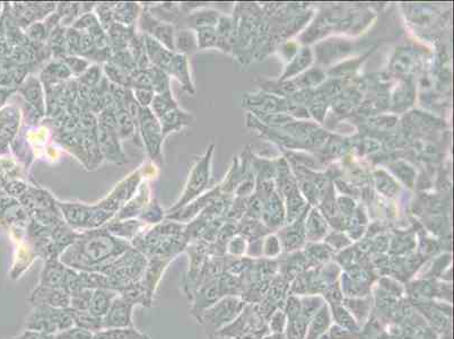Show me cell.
<instances>
[{"label": "cell", "instance_id": "1", "mask_svg": "<svg viewBox=\"0 0 454 339\" xmlns=\"http://www.w3.org/2000/svg\"><path fill=\"white\" fill-rule=\"evenodd\" d=\"M129 249V244L112 237L107 230H93L80 234L61 254V260L79 272L102 273Z\"/></svg>", "mask_w": 454, "mask_h": 339}, {"label": "cell", "instance_id": "2", "mask_svg": "<svg viewBox=\"0 0 454 339\" xmlns=\"http://www.w3.org/2000/svg\"><path fill=\"white\" fill-rule=\"evenodd\" d=\"M267 320L259 314L256 305L248 303L240 316L215 335L233 339H261L267 336Z\"/></svg>", "mask_w": 454, "mask_h": 339}, {"label": "cell", "instance_id": "3", "mask_svg": "<svg viewBox=\"0 0 454 339\" xmlns=\"http://www.w3.org/2000/svg\"><path fill=\"white\" fill-rule=\"evenodd\" d=\"M74 326L75 325L69 307L57 309L38 305L34 307L25 321L26 329L35 330L47 335H57Z\"/></svg>", "mask_w": 454, "mask_h": 339}, {"label": "cell", "instance_id": "4", "mask_svg": "<svg viewBox=\"0 0 454 339\" xmlns=\"http://www.w3.org/2000/svg\"><path fill=\"white\" fill-rule=\"evenodd\" d=\"M246 305L248 303L239 296H223L215 305L204 311L198 321L206 327L207 333H209L212 336L227 325L233 322Z\"/></svg>", "mask_w": 454, "mask_h": 339}, {"label": "cell", "instance_id": "5", "mask_svg": "<svg viewBox=\"0 0 454 339\" xmlns=\"http://www.w3.org/2000/svg\"><path fill=\"white\" fill-rule=\"evenodd\" d=\"M63 216L70 226L76 228H96L103 226L114 215L98 206H86L80 204H59Z\"/></svg>", "mask_w": 454, "mask_h": 339}, {"label": "cell", "instance_id": "6", "mask_svg": "<svg viewBox=\"0 0 454 339\" xmlns=\"http://www.w3.org/2000/svg\"><path fill=\"white\" fill-rule=\"evenodd\" d=\"M212 153L213 146L209 149L208 152L206 153V155L200 161L197 162V164L193 166L191 173H190L189 180L186 184V190L183 193L182 198H180L177 205L173 208H171L169 212L180 210L181 207L186 206L190 200H193L198 195L202 194V191L208 184Z\"/></svg>", "mask_w": 454, "mask_h": 339}, {"label": "cell", "instance_id": "7", "mask_svg": "<svg viewBox=\"0 0 454 339\" xmlns=\"http://www.w3.org/2000/svg\"><path fill=\"white\" fill-rule=\"evenodd\" d=\"M139 126L146 149L153 161L162 162L161 146L164 140L161 124L149 108H142L139 113Z\"/></svg>", "mask_w": 454, "mask_h": 339}, {"label": "cell", "instance_id": "8", "mask_svg": "<svg viewBox=\"0 0 454 339\" xmlns=\"http://www.w3.org/2000/svg\"><path fill=\"white\" fill-rule=\"evenodd\" d=\"M135 303L123 295H118L114 298L110 309L107 311L103 320V329L114 328H128L133 327V310Z\"/></svg>", "mask_w": 454, "mask_h": 339}, {"label": "cell", "instance_id": "9", "mask_svg": "<svg viewBox=\"0 0 454 339\" xmlns=\"http://www.w3.org/2000/svg\"><path fill=\"white\" fill-rule=\"evenodd\" d=\"M29 300L34 307L45 305L57 309H67L70 305V295L68 292L42 285L36 286L32 291Z\"/></svg>", "mask_w": 454, "mask_h": 339}, {"label": "cell", "instance_id": "10", "mask_svg": "<svg viewBox=\"0 0 454 339\" xmlns=\"http://www.w3.org/2000/svg\"><path fill=\"white\" fill-rule=\"evenodd\" d=\"M224 295L221 293V287H219L218 277L213 279L210 282L205 283L199 289L198 294L196 295V302L193 303V314L196 316L197 319H199L204 311L207 310L209 307H212Z\"/></svg>", "mask_w": 454, "mask_h": 339}, {"label": "cell", "instance_id": "11", "mask_svg": "<svg viewBox=\"0 0 454 339\" xmlns=\"http://www.w3.org/2000/svg\"><path fill=\"white\" fill-rule=\"evenodd\" d=\"M67 266L59 258L45 260V267L40 276L39 285L52 287V289H63L65 285Z\"/></svg>", "mask_w": 454, "mask_h": 339}, {"label": "cell", "instance_id": "12", "mask_svg": "<svg viewBox=\"0 0 454 339\" xmlns=\"http://www.w3.org/2000/svg\"><path fill=\"white\" fill-rule=\"evenodd\" d=\"M118 292L109 289H95L91 294L89 311L95 317L103 318L110 309L114 298L118 296Z\"/></svg>", "mask_w": 454, "mask_h": 339}, {"label": "cell", "instance_id": "13", "mask_svg": "<svg viewBox=\"0 0 454 339\" xmlns=\"http://www.w3.org/2000/svg\"><path fill=\"white\" fill-rule=\"evenodd\" d=\"M330 323H332L330 310L328 305H323L318 311V314L312 318V320L310 321L304 339H320V337L323 336L328 331Z\"/></svg>", "mask_w": 454, "mask_h": 339}, {"label": "cell", "instance_id": "14", "mask_svg": "<svg viewBox=\"0 0 454 339\" xmlns=\"http://www.w3.org/2000/svg\"><path fill=\"white\" fill-rule=\"evenodd\" d=\"M169 73L173 75L180 82V84H182L184 91L189 93L195 92L193 84H191V78H190L188 61H186L184 54H174Z\"/></svg>", "mask_w": 454, "mask_h": 339}, {"label": "cell", "instance_id": "15", "mask_svg": "<svg viewBox=\"0 0 454 339\" xmlns=\"http://www.w3.org/2000/svg\"><path fill=\"white\" fill-rule=\"evenodd\" d=\"M160 119V124H161L162 133L163 137L166 136L171 131H175V130L181 129L186 124H189L190 118L186 112L177 108L171 110V111L162 116Z\"/></svg>", "mask_w": 454, "mask_h": 339}, {"label": "cell", "instance_id": "16", "mask_svg": "<svg viewBox=\"0 0 454 339\" xmlns=\"http://www.w3.org/2000/svg\"><path fill=\"white\" fill-rule=\"evenodd\" d=\"M343 305L349 311L350 314L353 316L354 319L356 320L358 326L360 327V323L365 322L369 314H371L372 300H371L369 296L360 298H344Z\"/></svg>", "mask_w": 454, "mask_h": 339}, {"label": "cell", "instance_id": "17", "mask_svg": "<svg viewBox=\"0 0 454 339\" xmlns=\"http://www.w3.org/2000/svg\"><path fill=\"white\" fill-rule=\"evenodd\" d=\"M70 314L73 316L74 325L83 329L89 330L91 333H98L103 330V320L102 318L95 317L89 311H77L70 309Z\"/></svg>", "mask_w": 454, "mask_h": 339}, {"label": "cell", "instance_id": "18", "mask_svg": "<svg viewBox=\"0 0 454 339\" xmlns=\"http://www.w3.org/2000/svg\"><path fill=\"white\" fill-rule=\"evenodd\" d=\"M332 307V316L334 320L337 321V325L344 329L349 330L353 333H360V327L354 319L353 316L350 314L349 311L343 305H330Z\"/></svg>", "mask_w": 454, "mask_h": 339}, {"label": "cell", "instance_id": "19", "mask_svg": "<svg viewBox=\"0 0 454 339\" xmlns=\"http://www.w3.org/2000/svg\"><path fill=\"white\" fill-rule=\"evenodd\" d=\"M196 49V38L190 31H179L174 35V50L179 54H193Z\"/></svg>", "mask_w": 454, "mask_h": 339}, {"label": "cell", "instance_id": "20", "mask_svg": "<svg viewBox=\"0 0 454 339\" xmlns=\"http://www.w3.org/2000/svg\"><path fill=\"white\" fill-rule=\"evenodd\" d=\"M307 326H309V321H306L302 316L294 318V319H288V325H286V329H285V338H305Z\"/></svg>", "mask_w": 454, "mask_h": 339}, {"label": "cell", "instance_id": "21", "mask_svg": "<svg viewBox=\"0 0 454 339\" xmlns=\"http://www.w3.org/2000/svg\"><path fill=\"white\" fill-rule=\"evenodd\" d=\"M323 305H325L323 300L320 296H307V298H302L301 300V316L310 322Z\"/></svg>", "mask_w": 454, "mask_h": 339}, {"label": "cell", "instance_id": "22", "mask_svg": "<svg viewBox=\"0 0 454 339\" xmlns=\"http://www.w3.org/2000/svg\"><path fill=\"white\" fill-rule=\"evenodd\" d=\"M93 291L94 289H83L70 295V309L77 311H89Z\"/></svg>", "mask_w": 454, "mask_h": 339}, {"label": "cell", "instance_id": "23", "mask_svg": "<svg viewBox=\"0 0 454 339\" xmlns=\"http://www.w3.org/2000/svg\"><path fill=\"white\" fill-rule=\"evenodd\" d=\"M105 331H107V339H151L145 333L135 329L133 327L105 329Z\"/></svg>", "mask_w": 454, "mask_h": 339}, {"label": "cell", "instance_id": "24", "mask_svg": "<svg viewBox=\"0 0 454 339\" xmlns=\"http://www.w3.org/2000/svg\"><path fill=\"white\" fill-rule=\"evenodd\" d=\"M288 325V317L283 309H277L269 318V330L272 333H284Z\"/></svg>", "mask_w": 454, "mask_h": 339}, {"label": "cell", "instance_id": "25", "mask_svg": "<svg viewBox=\"0 0 454 339\" xmlns=\"http://www.w3.org/2000/svg\"><path fill=\"white\" fill-rule=\"evenodd\" d=\"M91 337L93 333L91 331L76 326L54 335V339H91Z\"/></svg>", "mask_w": 454, "mask_h": 339}, {"label": "cell", "instance_id": "26", "mask_svg": "<svg viewBox=\"0 0 454 339\" xmlns=\"http://www.w3.org/2000/svg\"><path fill=\"white\" fill-rule=\"evenodd\" d=\"M142 217L146 219L147 222L158 223L163 217V212H162L161 208L158 206V204L155 201V204H151V206H149L147 210H144Z\"/></svg>", "mask_w": 454, "mask_h": 339}, {"label": "cell", "instance_id": "27", "mask_svg": "<svg viewBox=\"0 0 454 339\" xmlns=\"http://www.w3.org/2000/svg\"><path fill=\"white\" fill-rule=\"evenodd\" d=\"M135 94H136L135 98H137V101H138L139 103H140V105H142L144 108H147L149 105H151L153 98H154V92L149 89H138Z\"/></svg>", "mask_w": 454, "mask_h": 339}, {"label": "cell", "instance_id": "28", "mask_svg": "<svg viewBox=\"0 0 454 339\" xmlns=\"http://www.w3.org/2000/svg\"><path fill=\"white\" fill-rule=\"evenodd\" d=\"M10 339H54V335H47V333H40L35 330L26 329L19 336Z\"/></svg>", "mask_w": 454, "mask_h": 339}, {"label": "cell", "instance_id": "29", "mask_svg": "<svg viewBox=\"0 0 454 339\" xmlns=\"http://www.w3.org/2000/svg\"><path fill=\"white\" fill-rule=\"evenodd\" d=\"M67 64L69 65L72 67V70H74L75 73H80V72H84L87 67V61H82L79 58H67Z\"/></svg>", "mask_w": 454, "mask_h": 339}]
</instances>
